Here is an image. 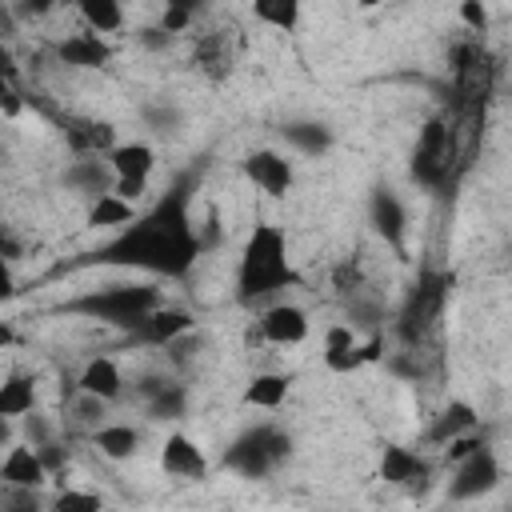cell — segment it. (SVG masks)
<instances>
[{
	"label": "cell",
	"instance_id": "35",
	"mask_svg": "<svg viewBox=\"0 0 512 512\" xmlns=\"http://www.w3.org/2000/svg\"><path fill=\"white\" fill-rule=\"evenodd\" d=\"M168 348V360L172 364H188L192 356H196V348H200V336L196 332H184V336H176L172 344H164Z\"/></svg>",
	"mask_w": 512,
	"mask_h": 512
},
{
	"label": "cell",
	"instance_id": "12",
	"mask_svg": "<svg viewBox=\"0 0 512 512\" xmlns=\"http://www.w3.org/2000/svg\"><path fill=\"white\" fill-rule=\"evenodd\" d=\"M368 216H372V228L392 244L400 248L404 244V228H408V216H404V204L392 188H376L372 200H368Z\"/></svg>",
	"mask_w": 512,
	"mask_h": 512
},
{
	"label": "cell",
	"instance_id": "34",
	"mask_svg": "<svg viewBox=\"0 0 512 512\" xmlns=\"http://www.w3.org/2000/svg\"><path fill=\"white\" fill-rule=\"evenodd\" d=\"M72 416L80 420V424H92V428H100V420H104V400H96V396H76V404H72Z\"/></svg>",
	"mask_w": 512,
	"mask_h": 512
},
{
	"label": "cell",
	"instance_id": "39",
	"mask_svg": "<svg viewBox=\"0 0 512 512\" xmlns=\"http://www.w3.org/2000/svg\"><path fill=\"white\" fill-rule=\"evenodd\" d=\"M108 192H112L116 200H124V204H136V200L148 192V180H120V176H116Z\"/></svg>",
	"mask_w": 512,
	"mask_h": 512
},
{
	"label": "cell",
	"instance_id": "1",
	"mask_svg": "<svg viewBox=\"0 0 512 512\" xmlns=\"http://www.w3.org/2000/svg\"><path fill=\"white\" fill-rule=\"evenodd\" d=\"M200 256V236L188 216V184H172L140 220H132L112 244L96 252L100 264H128L156 276H188Z\"/></svg>",
	"mask_w": 512,
	"mask_h": 512
},
{
	"label": "cell",
	"instance_id": "20",
	"mask_svg": "<svg viewBox=\"0 0 512 512\" xmlns=\"http://www.w3.org/2000/svg\"><path fill=\"white\" fill-rule=\"evenodd\" d=\"M472 428H476V408L464 404V400H452V404L432 420L428 440H432V444H448V440H456V436H468Z\"/></svg>",
	"mask_w": 512,
	"mask_h": 512
},
{
	"label": "cell",
	"instance_id": "29",
	"mask_svg": "<svg viewBox=\"0 0 512 512\" xmlns=\"http://www.w3.org/2000/svg\"><path fill=\"white\" fill-rule=\"evenodd\" d=\"M132 220H136L132 204L116 200L112 192L96 196V204H92V212H88V224H92V228H108V224H132Z\"/></svg>",
	"mask_w": 512,
	"mask_h": 512
},
{
	"label": "cell",
	"instance_id": "50",
	"mask_svg": "<svg viewBox=\"0 0 512 512\" xmlns=\"http://www.w3.org/2000/svg\"><path fill=\"white\" fill-rule=\"evenodd\" d=\"M8 340H12V332H8V328H4V324H0V348H4V344H8Z\"/></svg>",
	"mask_w": 512,
	"mask_h": 512
},
{
	"label": "cell",
	"instance_id": "21",
	"mask_svg": "<svg viewBox=\"0 0 512 512\" xmlns=\"http://www.w3.org/2000/svg\"><path fill=\"white\" fill-rule=\"evenodd\" d=\"M32 408H36V384H32V376L12 372L0 384V416L12 420V416H28Z\"/></svg>",
	"mask_w": 512,
	"mask_h": 512
},
{
	"label": "cell",
	"instance_id": "26",
	"mask_svg": "<svg viewBox=\"0 0 512 512\" xmlns=\"http://www.w3.org/2000/svg\"><path fill=\"white\" fill-rule=\"evenodd\" d=\"M184 408H188V392H184V384L164 380V388L148 396V416H152V420H180Z\"/></svg>",
	"mask_w": 512,
	"mask_h": 512
},
{
	"label": "cell",
	"instance_id": "16",
	"mask_svg": "<svg viewBox=\"0 0 512 512\" xmlns=\"http://www.w3.org/2000/svg\"><path fill=\"white\" fill-rule=\"evenodd\" d=\"M76 384H80V392H84V396H96V400H104V404H112V400L124 392V376H120L116 360H108V356L88 360Z\"/></svg>",
	"mask_w": 512,
	"mask_h": 512
},
{
	"label": "cell",
	"instance_id": "3",
	"mask_svg": "<svg viewBox=\"0 0 512 512\" xmlns=\"http://www.w3.org/2000/svg\"><path fill=\"white\" fill-rule=\"evenodd\" d=\"M156 308H160V288H152V284H116V288H104V292H92V296H80L68 304V312H84L92 320L132 328V332Z\"/></svg>",
	"mask_w": 512,
	"mask_h": 512
},
{
	"label": "cell",
	"instance_id": "10",
	"mask_svg": "<svg viewBox=\"0 0 512 512\" xmlns=\"http://www.w3.org/2000/svg\"><path fill=\"white\" fill-rule=\"evenodd\" d=\"M244 176H248L260 192H268V196H284V192L292 188V164H288V156H280V152H272V148L248 152V156H244Z\"/></svg>",
	"mask_w": 512,
	"mask_h": 512
},
{
	"label": "cell",
	"instance_id": "30",
	"mask_svg": "<svg viewBox=\"0 0 512 512\" xmlns=\"http://www.w3.org/2000/svg\"><path fill=\"white\" fill-rule=\"evenodd\" d=\"M196 64L208 76H224L228 72V48H224V36L220 32H208V36L196 40Z\"/></svg>",
	"mask_w": 512,
	"mask_h": 512
},
{
	"label": "cell",
	"instance_id": "9",
	"mask_svg": "<svg viewBox=\"0 0 512 512\" xmlns=\"http://www.w3.org/2000/svg\"><path fill=\"white\" fill-rule=\"evenodd\" d=\"M256 336L264 344H280V348L300 344L308 336V312L296 304H272L256 316Z\"/></svg>",
	"mask_w": 512,
	"mask_h": 512
},
{
	"label": "cell",
	"instance_id": "27",
	"mask_svg": "<svg viewBox=\"0 0 512 512\" xmlns=\"http://www.w3.org/2000/svg\"><path fill=\"white\" fill-rule=\"evenodd\" d=\"M80 16L92 32H120L124 12L116 0H80Z\"/></svg>",
	"mask_w": 512,
	"mask_h": 512
},
{
	"label": "cell",
	"instance_id": "8",
	"mask_svg": "<svg viewBox=\"0 0 512 512\" xmlns=\"http://www.w3.org/2000/svg\"><path fill=\"white\" fill-rule=\"evenodd\" d=\"M64 144L72 156H108L116 148V128L108 120H88V116H60Z\"/></svg>",
	"mask_w": 512,
	"mask_h": 512
},
{
	"label": "cell",
	"instance_id": "2",
	"mask_svg": "<svg viewBox=\"0 0 512 512\" xmlns=\"http://www.w3.org/2000/svg\"><path fill=\"white\" fill-rule=\"evenodd\" d=\"M296 268L288 260V240L276 224H256L244 252H240V268H236V300L256 308L264 296L296 284Z\"/></svg>",
	"mask_w": 512,
	"mask_h": 512
},
{
	"label": "cell",
	"instance_id": "14",
	"mask_svg": "<svg viewBox=\"0 0 512 512\" xmlns=\"http://www.w3.org/2000/svg\"><path fill=\"white\" fill-rule=\"evenodd\" d=\"M184 332H192V316L184 312V308H168V304H160L152 316H144L140 320V328H136V340H144V344H172L176 336H184Z\"/></svg>",
	"mask_w": 512,
	"mask_h": 512
},
{
	"label": "cell",
	"instance_id": "48",
	"mask_svg": "<svg viewBox=\"0 0 512 512\" xmlns=\"http://www.w3.org/2000/svg\"><path fill=\"white\" fill-rule=\"evenodd\" d=\"M12 296V268H8V260L0 256V300H8Z\"/></svg>",
	"mask_w": 512,
	"mask_h": 512
},
{
	"label": "cell",
	"instance_id": "4",
	"mask_svg": "<svg viewBox=\"0 0 512 512\" xmlns=\"http://www.w3.org/2000/svg\"><path fill=\"white\" fill-rule=\"evenodd\" d=\"M288 456H292V436L272 428V424H256V428H248L244 436L232 440V448L224 452V468H232L248 480H260L276 464H284Z\"/></svg>",
	"mask_w": 512,
	"mask_h": 512
},
{
	"label": "cell",
	"instance_id": "7",
	"mask_svg": "<svg viewBox=\"0 0 512 512\" xmlns=\"http://www.w3.org/2000/svg\"><path fill=\"white\" fill-rule=\"evenodd\" d=\"M496 484H500V460H496V452L484 444L480 452H472L468 460L456 464L452 484H448V496H452V500H476V496L492 492Z\"/></svg>",
	"mask_w": 512,
	"mask_h": 512
},
{
	"label": "cell",
	"instance_id": "41",
	"mask_svg": "<svg viewBox=\"0 0 512 512\" xmlns=\"http://www.w3.org/2000/svg\"><path fill=\"white\" fill-rule=\"evenodd\" d=\"M36 456H40L44 472H64V460H68V452H64L56 440H48L44 448H36Z\"/></svg>",
	"mask_w": 512,
	"mask_h": 512
},
{
	"label": "cell",
	"instance_id": "22",
	"mask_svg": "<svg viewBox=\"0 0 512 512\" xmlns=\"http://www.w3.org/2000/svg\"><path fill=\"white\" fill-rule=\"evenodd\" d=\"M92 440H96L100 456H108V460H128V456H136V448H140V432L128 428V424H100V428L92 432Z\"/></svg>",
	"mask_w": 512,
	"mask_h": 512
},
{
	"label": "cell",
	"instance_id": "42",
	"mask_svg": "<svg viewBox=\"0 0 512 512\" xmlns=\"http://www.w3.org/2000/svg\"><path fill=\"white\" fill-rule=\"evenodd\" d=\"M360 284H364L360 268H356L352 260H344V264L336 268V288H340V292H352V296H356V288H360Z\"/></svg>",
	"mask_w": 512,
	"mask_h": 512
},
{
	"label": "cell",
	"instance_id": "24",
	"mask_svg": "<svg viewBox=\"0 0 512 512\" xmlns=\"http://www.w3.org/2000/svg\"><path fill=\"white\" fill-rule=\"evenodd\" d=\"M284 140L296 144V148L308 152V156H320V152H328L332 132H328L320 120H292V124H284Z\"/></svg>",
	"mask_w": 512,
	"mask_h": 512
},
{
	"label": "cell",
	"instance_id": "33",
	"mask_svg": "<svg viewBox=\"0 0 512 512\" xmlns=\"http://www.w3.org/2000/svg\"><path fill=\"white\" fill-rule=\"evenodd\" d=\"M0 512H40V496L32 488H8V496L0 500Z\"/></svg>",
	"mask_w": 512,
	"mask_h": 512
},
{
	"label": "cell",
	"instance_id": "32",
	"mask_svg": "<svg viewBox=\"0 0 512 512\" xmlns=\"http://www.w3.org/2000/svg\"><path fill=\"white\" fill-rule=\"evenodd\" d=\"M184 28H192V4H188V0H168L164 12H160V32L176 36V32H184Z\"/></svg>",
	"mask_w": 512,
	"mask_h": 512
},
{
	"label": "cell",
	"instance_id": "13",
	"mask_svg": "<svg viewBox=\"0 0 512 512\" xmlns=\"http://www.w3.org/2000/svg\"><path fill=\"white\" fill-rule=\"evenodd\" d=\"M380 476L396 488H424L428 484V464L416 452H408L400 444H388L380 452Z\"/></svg>",
	"mask_w": 512,
	"mask_h": 512
},
{
	"label": "cell",
	"instance_id": "46",
	"mask_svg": "<svg viewBox=\"0 0 512 512\" xmlns=\"http://www.w3.org/2000/svg\"><path fill=\"white\" fill-rule=\"evenodd\" d=\"M44 12H52V4H48V0H36V4H16V16H44Z\"/></svg>",
	"mask_w": 512,
	"mask_h": 512
},
{
	"label": "cell",
	"instance_id": "18",
	"mask_svg": "<svg viewBox=\"0 0 512 512\" xmlns=\"http://www.w3.org/2000/svg\"><path fill=\"white\" fill-rule=\"evenodd\" d=\"M56 56L68 64V68H104L108 64V44L96 36V32H76V36H64Z\"/></svg>",
	"mask_w": 512,
	"mask_h": 512
},
{
	"label": "cell",
	"instance_id": "49",
	"mask_svg": "<svg viewBox=\"0 0 512 512\" xmlns=\"http://www.w3.org/2000/svg\"><path fill=\"white\" fill-rule=\"evenodd\" d=\"M8 440H12V424H8V420H4V416H0V448H4V444H8Z\"/></svg>",
	"mask_w": 512,
	"mask_h": 512
},
{
	"label": "cell",
	"instance_id": "36",
	"mask_svg": "<svg viewBox=\"0 0 512 512\" xmlns=\"http://www.w3.org/2000/svg\"><path fill=\"white\" fill-rule=\"evenodd\" d=\"M24 436H28V448H44V444L52 440V428H48L44 416L28 412V416H24Z\"/></svg>",
	"mask_w": 512,
	"mask_h": 512
},
{
	"label": "cell",
	"instance_id": "45",
	"mask_svg": "<svg viewBox=\"0 0 512 512\" xmlns=\"http://www.w3.org/2000/svg\"><path fill=\"white\" fill-rule=\"evenodd\" d=\"M140 40H144L148 48H164L172 36H168V32H160V28H144V32H140Z\"/></svg>",
	"mask_w": 512,
	"mask_h": 512
},
{
	"label": "cell",
	"instance_id": "44",
	"mask_svg": "<svg viewBox=\"0 0 512 512\" xmlns=\"http://www.w3.org/2000/svg\"><path fill=\"white\" fill-rule=\"evenodd\" d=\"M144 120H148L156 132H160V128H164V132H172V128H176V112H172L168 104H164V108H156V104H152V108H144Z\"/></svg>",
	"mask_w": 512,
	"mask_h": 512
},
{
	"label": "cell",
	"instance_id": "38",
	"mask_svg": "<svg viewBox=\"0 0 512 512\" xmlns=\"http://www.w3.org/2000/svg\"><path fill=\"white\" fill-rule=\"evenodd\" d=\"M484 448V440L476 436V432H468V436H456V440H448V460L452 464H460V460H468L472 452H480Z\"/></svg>",
	"mask_w": 512,
	"mask_h": 512
},
{
	"label": "cell",
	"instance_id": "47",
	"mask_svg": "<svg viewBox=\"0 0 512 512\" xmlns=\"http://www.w3.org/2000/svg\"><path fill=\"white\" fill-rule=\"evenodd\" d=\"M0 256H4V260H16V256H20V244H16L4 228H0Z\"/></svg>",
	"mask_w": 512,
	"mask_h": 512
},
{
	"label": "cell",
	"instance_id": "19",
	"mask_svg": "<svg viewBox=\"0 0 512 512\" xmlns=\"http://www.w3.org/2000/svg\"><path fill=\"white\" fill-rule=\"evenodd\" d=\"M104 160H108L112 176H120V180H148V172L156 164V152L148 144H116Z\"/></svg>",
	"mask_w": 512,
	"mask_h": 512
},
{
	"label": "cell",
	"instance_id": "5",
	"mask_svg": "<svg viewBox=\"0 0 512 512\" xmlns=\"http://www.w3.org/2000/svg\"><path fill=\"white\" fill-rule=\"evenodd\" d=\"M448 292H452V276L448 272H420V280L412 284V292L404 300V312H400L404 344H416L440 320V312L448 304Z\"/></svg>",
	"mask_w": 512,
	"mask_h": 512
},
{
	"label": "cell",
	"instance_id": "43",
	"mask_svg": "<svg viewBox=\"0 0 512 512\" xmlns=\"http://www.w3.org/2000/svg\"><path fill=\"white\" fill-rule=\"evenodd\" d=\"M460 20H464L472 32H480V28L488 24V12H484V4H476V0H464V4H460Z\"/></svg>",
	"mask_w": 512,
	"mask_h": 512
},
{
	"label": "cell",
	"instance_id": "40",
	"mask_svg": "<svg viewBox=\"0 0 512 512\" xmlns=\"http://www.w3.org/2000/svg\"><path fill=\"white\" fill-rule=\"evenodd\" d=\"M336 348H356V332L348 324H332L328 336H324V352H336Z\"/></svg>",
	"mask_w": 512,
	"mask_h": 512
},
{
	"label": "cell",
	"instance_id": "31",
	"mask_svg": "<svg viewBox=\"0 0 512 512\" xmlns=\"http://www.w3.org/2000/svg\"><path fill=\"white\" fill-rule=\"evenodd\" d=\"M52 512H104V500L96 492H84V488H64L52 500Z\"/></svg>",
	"mask_w": 512,
	"mask_h": 512
},
{
	"label": "cell",
	"instance_id": "15",
	"mask_svg": "<svg viewBox=\"0 0 512 512\" xmlns=\"http://www.w3.org/2000/svg\"><path fill=\"white\" fill-rule=\"evenodd\" d=\"M0 480H4L8 488H32V492H36V488L48 480V472H44L36 448L16 444V448H8V456H4V464H0Z\"/></svg>",
	"mask_w": 512,
	"mask_h": 512
},
{
	"label": "cell",
	"instance_id": "6",
	"mask_svg": "<svg viewBox=\"0 0 512 512\" xmlns=\"http://www.w3.org/2000/svg\"><path fill=\"white\" fill-rule=\"evenodd\" d=\"M452 156H456V132L448 120L432 116L424 128H420V140H416V156H412V176L428 188L444 184L448 168H452Z\"/></svg>",
	"mask_w": 512,
	"mask_h": 512
},
{
	"label": "cell",
	"instance_id": "11",
	"mask_svg": "<svg viewBox=\"0 0 512 512\" xmlns=\"http://www.w3.org/2000/svg\"><path fill=\"white\" fill-rule=\"evenodd\" d=\"M160 468L168 476H180V480H204L208 476V460L200 452V444L184 432H172L160 448Z\"/></svg>",
	"mask_w": 512,
	"mask_h": 512
},
{
	"label": "cell",
	"instance_id": "23",
	"mask_svg": "<svg viewBox=\"0 0 512 512\" xmlns=\"http://www.w3.org/2000/svg\"><path fill=\"white\" fill-rule=\"evenodd\" d=\"M284 396H288V376H280V372H256L244 388V404H252V408H280Z\"/></svg>",
	"mask_w": 512,
	"mask_h": 512
},
{
	"label": "cell",
	"instance_id": "37",
	"mask_svg": "<svg viewBox=\"0 0 512 512\" xmlns=\"http://www.w3.org/2000/svg\"><path fill=\"white\" fill-rule=\"evenodd\" d=\"M324 368H328V372H352V368H360V352H356V348L324 352Z\"/></svg>",
	"mask_w": 512,
	"mask_h": 512
},
{
	"label": "cell",
	"instance_id": "25",
	"mask_svg": "<svg viewBox=\"0 0 512 512\" xmlns=\"http://www.w3.org/2000/svg\"><path fill=\"white\" fill-rule=\"evenodd\" d=\"M0 112L8 120H16L24 112V96H20V68L12 60L8 48H0Z\"/></svg>",
	"mask_w": 512,
	"mask_h": 512
},
{
	"label": "cell",
	"instance_id": "28",
	"mask_svg": "<svg viewBox=\"0 0 512 512\" xmlns=\"http://www.w3.org/2000/svg\"><path fill=\"white\" fill-rule=\"evenodd\" d=\"M252 16H256L260 24H272V28H280V32H292L296 20H300V4H296V0H256V4H252Z\"/></svg>",
	"mask_w": 512,
	"mask_h": 512
},
{
	"label": "cell",
	"instance_id": "17",
	"mask_svg": "<svg viewBox=\"0 0 512 512\" xmlns=\"http://www.w3.org/2000/svg\"><path fill=\"white\" fill-rule=\"evenodd\" d=\"M112 168L104 156H76L68 168H64V184L76 188V192H92V196H104L112 188Z\"/></svg>",
	"mask_w": 512,
	"mask_h": 512
}]
</instances>
